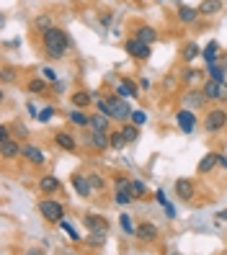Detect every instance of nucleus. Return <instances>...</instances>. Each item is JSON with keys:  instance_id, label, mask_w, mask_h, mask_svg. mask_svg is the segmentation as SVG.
Here are the masks:
<instances>
[{"instance_id": "obj_27", "label": "nucleus", "mask_w": 227, "mask_h": 255, "mask_svg": "<svg viewBox=\"0 0 227 255\" xmlns=\"http://www.w3.org/2000/svg\"><path fill=\"white\" fill-rule=\"evenodd\" d=\"M215 168H220V162H217V152H207V155L199 160V165H196V173H199V175H209Z\"/></svg>"}, {"instance_id": "obj_51", "label": "nucleus", "mask_w": 227, "mask_h": 255, "mask_svg": "<svg viewBox=\"0 0 227 255\" xmlns=\"http://www.w3.org/2000/svg\"><path fill=\"white\" fill-rule=\"evenodd\" d=\"M163 209H165V214H168V219H176V206L173 204H165Z\"/></svg>"}, {"instance_id": "obj_40", "label": "nucleus", "mask_w": 227, "mask_h": 255, "mask_svg": "<svg viewBox=\"0 0 227 255\" xmlns=\"http://www.w3.org/2000/svg\"><path fill=\"white\" fill-rule=\"evenodd\" d=\"M13 127V134L21 139V142H28V129H26V124H21V122H13L10 124Z\"/></svg>"}, {"instance_id": "obj_54", "label": "nucleus", "mask_w": 227, "mask_h": 255, "mask_svg": "<svg viewBox=\"0 0 227 255\" xmlns=\"http://www.w3.org/2000/svg\"><path fill=\"white\" fill-rule=\"evenodd\" d=\"M217 162H220V168H227V155L217 152Z\"/></svg>"}, {"instance_id": "obj_49", "label": "nucleus", "mask_w": 227, "mask_h": 255, "mask_svg": "<svg viewBox=\"0 0 227 255\" xmlns=\"http://www.w3.org/2000/svg\"><path fill=\"white\" fill-rule=\"evenodd\" d=\"M65 91V80H54L52 83V93H62Z\"/></svg>"}, {"instance_id": "obj_50", "label": "nucleus", "mask_w": 227, "mask_h": 255, "mask_svg": "<svg viewBox=\"0 0 227 255\" xmlns=\"http://www.w3.org/2000/svg\"><path fill=\"white\" fill-rule=\"evenodd\" d=\"M3 47H5V49H18V47H21V39H10V41L3 44Z\"/></svg>"}, {"instance_id": "obj_31", "label": "nucleus", "mask_w": 227, "mask_h": 255, "mask_svg": "<svg viewBox=\"0 0 227 255\" xmlns=\"http://www.w3.org/2000/svg\"><path fill=\"white\" fill-rule=\"evenodd\" d=\"M129 193H132V199L137 201V199H145L147 196V183L142 181V178H132V183H129Z\"/></svg>"}, {"instance_id": "obj_53", "label": "nucleus", "mask_w": 227, "mask_h": 255, "mask_svg": "<svg viewBox=\"0 0 227 255\" xmlns=\"http://www.w3.org/2000/svg\"><path fill=\"white\" fill-rule=\"evenodd\" d=\"M176 85V75H165V88H173Z\"/></svg>"}, {"instance_id": "obj_36", "label": "nucleus", "mask_w": 227, "mask_h": 255, "mask_svg": "<svg viewBox=\"0 0 227 255\" xmlns=\"http://www.w3.org/2000/svg\"><path fill=\"white\" fill-rule=\"evenodd\" d=\"M134 199H132V193H129V188H116L114 191V204L119 206V209H124V206H129Z\"/></svg>"}, {"instance_id": "obj_56", "label": "nucleus", "mask_w": 227, "mask_h": 255, "mask_svg": "<svg viewBox=\"0 0 227 255\" xmlns=\"http://www.w3.org/2000/svg\"><path fill=\"white\" fill-rule=\"evenodd\" d=\"M222 103H227V83H222V98H220Z\"/></svg>"}, {"instance_id": "obj_5", "label": "nucleus", "mask_w": 227, "mask_h": 255, "mask_svg": "<svg viewBox=\"0 0 227 255\" xmlns=\"http://www.w3.org/2000/svg\"><path fill=\"white\" fill-rule=\"evenodd\" d=\"M173 122H176V129L181 134H194L196 127H199V116H196L194 109H186V106H181L173 116Z\"/></svg>"}, {"instance_id": "obj_39", "label": "nucleus", "mask_w": 227, "mask_h": 255, "mask_svg": "<svg viewBox=\"0 0 227 255\" xmlns=\"http://www.w3.org/2000/svg\"><path fill=\"white\" fill-rule=\"evenodd\" d=\"M88 178H90V186H93V191H96V193L106 188V178H103L101 173H90Z\"/></svg>"}, {"instance_id": "obj_32", "label": "nucleus", "mask_w": 227, "mask_h": 255, "mask_svg": "<svg viewBox=\"0 0 227 255\" xmlns=\"http://www.w3.org/2000/svg\"><path fill=\"white\" fill-rule=\"evenodd\" d=\"M119 227H122V232H124V235H129V237L137 235V222H134L127 212L119 214Z\"/></svg>"}, {"instance_id": "obj_29", "label": "nucleus", "mask_w": 227, "mask_h": 255, "mask_svg": "<svg viewBox=\"0 0 227 255\" xmlns=\"http://www.w3.org/2000/svg\"><path fill=\"white\" fill-rule=\"evenodd\" d=\"M90 129H96V131H111V116L96 111L93 116H90Z\"/></svg>"}, {"instance_id": "obj_4", "label": "nucleus", "mask_w": 227, "mask_h": 255, "mask_svg": "<svg viewBox=\"0 0 227 255\" xmlns=\"http://www.w3.org/2000/svg\"><path fill=\"white\" fill-rule=\"evenodd\" d=\"M124 52L132 59H142V62H147V59L153 57V44H147V41H142V39H137L132 34V36L124 39Z\"/></svg>"}, {"instance_id": "obj_55", "label": "nucleus", "mask_w": 227, "mask_h": 255, "mask_svg": "<svg viewBox=\"0 0 227 255\" xmlns=\"http://www.w3.org/2000/svg\"><path fill=\"white\" fill-rule=\"evenodd\" d=\"M217 222H227V209H222V212H217Z\"/></svg>"}, {"instance_id": "obj_23", "label": "nucleus", "mask_w": 227, "mask_h": 255, "mask_svg": "<svg viewBox=\"0 0 227 255\" xmlns=\"http://www.w3.org/2000/svg\"><path fill=\"white\" fill-rule=\"evenodd\" d=\"M196 8H199L202 18H212V16H217V13L225 10V0H202Z\"/></svg>"}, {"instance_id": "obj_20", "label": "nucleus", "mask_w": 227, "mask_h": 255, "mask_svg": "<svg viewBox=\"0 0 227 255\" xmlns=\"http://www.w3.org/2000/svg\"><path fill=\"white\" fill-rule=\"evenodd\" d=\"M220 57H222V47H220V41H217V39H212L207 47L202 49L204 67H207V65H217V62H220Z\"/></svg>"}, {"instance_id": "obj_12", "label": "nucleus", "mask_w": 227, "mask_h": 255, "mask_svg": "<svg viewBox=\"0 0 227 255\" xmlns=\"http://www.w3.org/2000/svg\"><path fill=\"white\" fill-rule=\"evenodd\" d=\"M49 91H52V80H47L41 72L26 80V93L28 96H47Z\"/></svg>"}, {"instance_id": "obj_11", "label": "nucleus", "mask_w": 227, "mask_h": 255, "mask_svg": "<svg viewBox=\"0 0 227 255\" xmlns=\"http://www.w3.org/2000/svg\"><path fill=\"white\" fill-rule=\"evenodd\" d=\"M52 142L62 149V152H78V147H80V142H78V137H75L72 131H65V129H59V131H54V137H52Z\"/></svg>"}, {"instance_id": "obj_33", "label": "nucleus", "mask_w": 227, "mask_h": 255, "mask_svg": "<svg viewBox=\"0 0 227 255\" xmlns=\"http://www.w3.org/2000/svg\"><path fill=\"white\" fill-rule=\"evenodd\" d=\"M204 70H207V78L217 80V83H227V70L222 67V62H217V65H207Z\"/></svg>"}, {"instance_id": "obj_14", "label": "nucleus", "mask_w": 227, "mask_h": 255, "mask_svg": "<svg viewBox=\"0 0 227 255\" xmlns=\"http://www.w3.org/2000/svg\"><path fill=\"white\" fill-rule=\"evenodd\" d=\"M21 152H23V142H21L18 137H10V139H5V142H0V155H3L5 162L18 160Z\"/></svg>"}, {"instance_id": "obj_45", "label": "nucleus", "mask_w": 227, "mask_h": 255, "mask_svg": "<svg viewBox=\"0 0 227 255\" xmlns=\"http://www.w3.org/2000/svg\"><path fill=\"white\" fill-rule=\"evenodd\" d=\"M129 183H132V178H127V175H116L114 178V188H129Z\"/></svg>"}, {"instance_id": "obj_9", "label": "nucleus", "mask_w": 227, "mask_h": 255, "mask_svg": "<svg viewBox=\"0 0 227 255\" xmlns=\"http://www.w3.org/2000/svg\"><path fill=\"white\" fill-rule=\"evenodd\" d=\"M134 237H137L142 245H153L160 240V230H158L155 222H137V235Z\"/></svg>"}, {"instance_id": "obj_24", "label": "nucleus", "mask_w": 227, "mask_h": 255, "mask_svg": "<svg viewBox=\"0 0 227 255\" xmlns=\"http://www.w3.org/2000/svg\"><path fill=\"white\" fill-rule=\"evenodd\" d=\"M181 59H184V65H194L196 59H202V47L196 41H186L181 47Z\"/></svg>"}, {"instance_id": "obj_2", "label": "nucleus", "mask_w": 227, "mask_h": 255, "mask_svg": "<svg viewBox=\"0 0 227 255\" xmlns=\"http://www.w3.org/2000/svg\"><path fill=\"white\" fill-rule=\"evenodd\" d=\"M36 209H39L41 219H44V222H49V224H59V222L65 219V204L59 201V199H54V196H44V199H39Z\"/></svg>"}, {"instance_id": "obj_13", "label": "nucleus", "mask_w": 227, "mask_h": 255, "mask_svg": "<svg viewBox=\"0 0 227 255\" xmlns=\"http://www.w3.org/2000/svg\"><path fill=\"white\" fill-rule=\"evenodd\" d=\"M176 16H178V23H184V26H196L202 18V13L196 5H186V3H178L176 8Z\"/></svg>"}, {"instance_id": "obj_30", "label": "nucleus", "mask_w": 227, "mask_h": 255, "mask_svg": "<svg viewBox=\"0 0 227 255\" xmlns=\"http://www.w3.org/2000/svg\"><path fill=\"white\" fill-rule=\"evenodd\" d=\"M18 75H21V70L18 67H13V65H3L0 67V83L3 85H10V83H18Z\"/></svg>"}, {"instance_id": "obj_18", "label": "nucleus", "mask_w": 227, "mask_h": 255, "mask_svg": "<svg viewBox=\"0 0 227 255\" xmlns=\"http://www.w3.org/2000/svg\"><path fill=\"white\" fill-rule=\"evenodd\" d=\"M83 227H85L88 232H96V230H106V232H109L111 222L106 219L103 214H93V212H90V214H85V217H83Z\"/></svg>"}, {"instance_id": "obj_17", "label": "nucleus", "mask_w": 227, "mask_h": 255, "mask_svg": "<svg viewBox=\"0 0 227 255\" xmlns=\"http://www.w3.org/2000/svg\"><path fill=\"white\" fill-rule=\"evenodd\" d=\"M36 186H39V193H41V196H57L59 188H62V183H59L57 175H41Z\"/></svg>"}, {"instance_id": "obj_46", "label": "nucleus", "mask_w": 227, "mask_h": 255, "mask_svg": "<svg viewBox=\"0 0 227 255\" xmlns=\"http://www.w3.org/2000/svg\"><path fill=\"white\" fill-rule=\"evenodd\" d=\"M41 75H44L47 80H52V83H54V80H59V78H57V72H54L52 67H41Z\"/></svg>"}, {"instance_id": "obj_26", "label": "nucleus", "mask_w": 227, "mask_h": 255, "mask_svg": "<svg viewBox=\"0 0 227 255\" xmlns=\"http://www.w3.org/2000/svg\"><path fill=\"white\" fill-rule=\"evenodd\" d=\"M202 91H204V96H207V101H209V103H217V101L222 98V83L207 78V80H204V85H202Z\"/></svg>"}, {"instance_id": "obj_57", "label": "nucleus", "mask_w": 227, "mask_h": 255, "mask_svg": "<svg viewBox=\"0 0 227 255\" xmlns=\"http://www.w3.org/2000/svg\"><path fill=\"white\" fill-rule=\"evenodd\" d=\"M220 62H222V67L227 70V52H222V57H220Z\"/></svg>"}, {"instance_id": "obj_3", "label": "nucleus", "mask_w": 227, "mask_h": 255, "mask_svg": "<svg viewBox=\"0 0 227 255\" xmlns=\"http://www.w3.org/2000/svg\"><path fill=\"white\" fill-rule=\"evenodd\" d=\"M202 127H204L207 134H220V131H225V127H227V109H222V106L209 109V111L204 114V119H202Z\"/></svg>"}, {"instance_id": "obj_19", "label": "nucleus", "mask_w": 227, "mask_h": 255, "mask_svg": "<svg viewBox=\"0 0 227 255\" xmlns=\"http://www.w3.org/2000/svg\"><path fill=\"white\" fill-rule=\"evenodd\" d=\"M67 122L75 127V129H90V114H88V109H70V114H67Z\"/></svg>"}, {"instance_id": "obj_59", "label": "nucleus", "mask_w": 227, "mask_h": 255, "mask_svg": "<svg viewBox=\"0 0 227 255\" xmlns=\"http://www.w3.org/2000/svg\"><path fill=\"white\" fill-rule=\"evenodd\" d=\"M158 3H165V0H158Z\"/></svg>"}, {"instance_id": "obj_48", "label": "nucleus", "mask_w": 227, "mask_h": 255, "mask_svg": "<svg viewBox=\"0 0 227 255\" xmlns=\"http://www.w3.org/2000/svg\"><path fill=\"white\" fill-rule=\"evenodd\" d=\"M137 83H140V91H145V93L150 91V88H153V80H150V78H140Z\"/></svg>"}, {"instance_id": "obj_44", "label": "nucleus", "mask_w": 227, "mask_h": 255, "mask_svg": "<svg viewBox=\"0 0 227 255\" xmlns=\"http://www.w3.org/2000/svg\"><path fill=\"white\" fill-rule=\"evenodd\" d=\"M10 137H13V127L3 122V124H0V142H5V139H10Z\"/></svg>"}, {"instance_id": "obj_1", "label": "nucleus", "mask_w": 227, "mask_h": 255, "mask_svg": "<svg viewBox=\"0 0 227 255\" xmlns=\"http://www.w3.org/2000/svg\"><path fill=\"white\" fill-rule=\"evenodd\" d=\"M39 36H41V49H44V54H47L49 59H54V62L65 59V57L75 49L72 36L65 31V28H59V26H52L49 31H44V34H39Z\"/></svg>"}, {"instance_id": "obj_38", "label": "nucleus", "mask_w": 227, "mask_h": 255, "mask_svg": "<svg viewBox=\"0 0 227 255\" xmlns=\"http://www.w3.org/2000/svg\"><path fill=\"white\" fill-rule=\"evenodd\" d=\"M59 230H65V232L70 235V240H72V243H80V232H78V230L72 227V222L62 219V222H59Z\"/></svg>"}, {"instance_id": "obj_41", "label": "nucleus", "mask_w": 227, "mask_h": 255, "mask_svg": "<svg viewBox=\"0 0 227 255\" xmlns=\"http://www.w3.org/2000/svg\"><path fill=\"white\" fill-rule=\"evenodd\" d=\"M132 124H137V127H145L147 124V111H132V119H129Z\"/></svg>"}, {"instance_id": "obj_43", "label": "nucleus", "mask_w": 227, "mask_h": 255, "mask_svg": "<svg viewBox=\"0 0 227 255\" xmlns=\"http://www.w3.org/2000/svg\"><path fill=\"white\" fill-rule=\"evenodd\" d=\"M111 18H114V13H111V10H98V23H101L103 28H109V26H111Z\"/></svg>"}, {"instance_id": "obj_22", "label": "nucleus", "mask_w": 227, "mask_h": 255, "mask_svg": "<svg viewBox=\"0 0 227 255\" xmlns=\"http://www.w3.org/2000/svg\"><path fill=\"white\" fill-rule=\"evenodd\" d=\"M132 34L137 36V39H142V41H147V44H155V41L160 39L158 28H155V26H150V23H137Z\"/></svg>"}, {"instance_id": "obj_28", "label": "nucleus", "mask_w": 227, "mask_h": 255, "mask_svg": "<svg viewBox=\"0 0 227 255\" xmlns=\"http://www.w3.org/2000/svg\"><path fill=\"white\" fill-rule=\"evenodd\" d=\"M70 103L75 109H88L90 103H93V93L90 91H72L70 93Z\"/></svg>"}, {"instance_id": "obj_37", "label": "nucleus", "mask_w": 227, "mask_h": 255, "mask_svg": "<svg viewBox=\"0 0 227 255\" xmlns=\"http://www.w3.org/2000/svg\"><path fill=\"white\" fill-rule=\"evenodd\" d=\"M109 142H111V149H124L129 142H127V137L122 134V129H111L109 131Z\"/></svg>"}, {"instance_id": "obj_42", "label": "nucleus", "mask_w": 227, "mask_h": 255, "mask_svg": "<svg viewBox=\"0 0 227 255\" xmlns=\"http://www.w3.org/2000/svg\"><path fill=\"white\" fill-rule=\"evenodd\" d=\"M54 114H57V111H54L52 106H47V109L39 111V119H36V122H39V124H49V119H52Z\"/></svg>"}, {"instance_id": "obj_47", "label": "nucleus", "mask_w": 227, "mask_h": 255, "mask_svg": "<svg viewBox=\"0 0 227 255\" xmlns=\"http://www.w3.org/2000/svg\"><path fill=\"white\" fill-rule=\"evenodd\" d=\"M155 201H158L160 206L168 204V196H165V191H163V188H158V191H155Z\"/></svg>"}, {"instance_id": "obj_25", "label": "nucleus", "mask_w": 227, "mask_h": 255, "mask_svg": "<svg viewBox=\"0 0 227 255\" xmlns=\"http://www.w3.org/2000/svg\"><path fill=\"white\" fill-rule=\"evenodd\" d=\"M106 240H109V232H106V230H96V232H88V237L83 240V243L90 250H103Z\"/></svg>"}, {"instance_id": "obj_15", "label": "nucleus", "mask_w": 227, "mask_h": 255, "mask_svg": "<svg viewBox=\"0 0 227 255\" xmlns=\"http://www.w3.org/2000/svg\"><path fill=\"white\" fill-rule=\"evenodd\" d=\"M178 80L184 83L186 88H191V85H196L199 80H207V70H199V67H191V65H186L184 70H181Z\"/></svg>"}, {"instance_id": "obj_7", "label": "nucleus", "mask_w": 227, "mask_h": 255, "mask_svg": "<svg viewBox=\"0 0 227 255\" xmlns=\"http://www.w3.org/2000/svg\"><path fill=\"white\" fill-rule=\"evenodd\" d=\"M23 162L31 165V168H41V165H47V155H44V149L31 144V142H23V152H21Z\"/></svg>"}, {"instance_id": "obj_6", "label": "nucleus", "mask_w": 227, "mask_h": 255, "mask_svg": "<svg viewBox=\"0 0 227 255\" xmlns=\"http://www.w3.org/2000/svg\"><path fill=\"white\" fill-rule=\"evenodd\" d=\"M207 96H204V91L202 88H196V85H191V88H186L184 91V96H181V106H186V109H194V111H202L204 106H207Z\"/></svg>"}, {"instance_id": "obj_10", "label": "nucleus", "mask_w": 227, "mask_h": 255, "mask_svg": "<svg viewBox=\"0 0 227 255\" xmlns=\"http://www.w3.org/2000/svg\"><path fill=\"white\" fill-rule=\"evenodd\" d=\"M173 191H176V199H178V201H184V204L194 201V196H196L194 178H178V181L173 183Z\"/></svg>"}, {"instance_id": "obj_58", "label": "nucleus", "mask_w": 227, "mask_h": 255, "mask_svg": "<svg viewBox=\"0 0 227 255\" xmlns=\"http://www.w3.org/2000/svg\"><path fill=\"white\" fill-rule=\"evenodd\" d=\"M72 5H83V3H88V0H70Z\"/></svg>"}, {"instance_id": "obj_8", "label": "nucleus", "mask_w": 227, "mask_h": 255, "mask_svg": "<svg viewBox=\"0 0 227 255\" xmlns=\"http://www.w3.org/2000/svg\"><path fill=\"white\" fill-rule=\"evenodd\" d=\"M83 144H85L88 149H93V152H106V149H111L109 131H96V129H90Z\"/></svg>"}, {"instance_id": "obj_34", "label": "nucleus", "mask_w": 227, "mask_h": 255, "mask_svg": "<svg viewBox=\"0 0 227 255\" xmlns=\"http://www.w3.org/2000/svg\"><path fill=\"white\" fill-rule=\"evenodd\" d=\"M119 129H122V134L127 137V142H129V144H134V142L140 139V127H137V124H132V122H124V124L119 127Z\"/></svg>"}, {"instance_id": "obj_60", "label": "nucleus", "mask_w": 227, "mask_h": 255, "mask_svg": "<svg viewBox=\"0 0 227 255\" xmlns=\"http://www.w3.org/2000/svg\"><path fill=\"white\" fill-rule=\"evenodd\" d=\"M122 3H127V0H122Z\"/></svg>"}, {"instance_id": "obj_21", "label": "nucleus", "mask_w": 227, "mask_h": 255, "mask_svg": "<svg viewBox=\"0 0 227 255\" xmlns=\"http://www.w3.org/2000/svg\"><path fill=\"white\" fill-rule=\"evenodd\" d=\"M114 93L122 96V98H137V96H140V85H134L132 78H122V80L116 83Z\"/></svg>"}, {"instance_id": "obj_16", "label": "nucleus", "mask_w": 227, "mask_h": 255, "mask_svg": "<svg viewBox=\"0 0 227 255\" xmlns=\"http://www.w3.org/2000/svg\"><path fill=\"white\" fill-rule=\"evenodd\" d=\"M72 188H75V193H78L80 199H90L93 196V186H90V178L88 175H83V173H75L72 175Z\"/></svg>"}, {"instance_id": "obj_52", "label": "nucleus", "mask_w": 227, "mask_h": 255, "mask_svg": "<svg viewBox=\"0 0 227 255\" xmlns=\"http://www.w3.org/2000/svg\"><path fill=\"white\" fill-rule=\"evenodd\" d=\"M26 109H28V116H31V119H39V109L34 106V103H28Z\"/></svg>"}, {"instance_id": "obj_35", "label": "nucleus", "mask_w": 227, "mask_h": 255, "mask_svg": "<svg viewBox=\"0 0 227 255\" xmlns=\"http://www.w3.org/2000/svg\"><path fill=\"white\" fill-rule=\"evenodd\" d=\"M54 26V21H52V16L49 13H39V16L34 18V28L39 34H44V31H49V28Z\"/></svg>"}]
</instances>
